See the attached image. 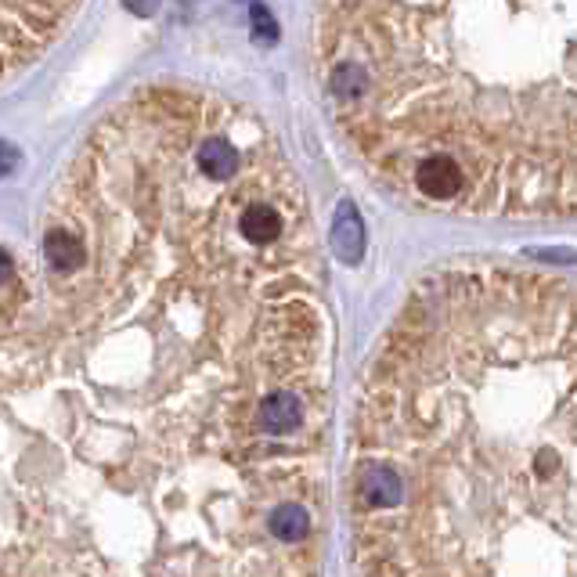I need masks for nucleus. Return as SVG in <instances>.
I'll return each instance as SVG.
<instances>
[{"label":"nucleus","mask_w":577,"mask_h":577,"mask_svg":"<svg viewBox=\"0 0 577 577\" xmlns=\"http://www.w3.org/2000/svg\"><path fill=\"white\" fill-rule=\"evenodd\" d=\"M332 314L264 116L148 83L0 300V577H325Z\"/></svg>","instance_id":"1"},{"label":"nucleus","mask_w":577,"mask_h":577,"mask_svg":"<svg viewBox=\"0 0 577 577\" xmlns=\"http://www.w3.org/2000/svg\"><path fill=\"white\" fill-rule=\"evenodd\" d=\"M354 577H577V271L433 267L361 372Z\"/></svg>","instance_id":"2"},{"label":"nucleus","mask_w":577,"mask_h":577,"mask_svg":"<svg viewBox=\"0 0 577 577\" xmlns=\"http://www.w3.org/2000/svg\"><path fill=\"white\" fill-rule=\"evenodd\" d=\"M325 109L415 210L577 220V0H321Z\"/></svg>","instance_id":"3"},{"label":"nucleus","mask_w":577,"mask_h":577,"mask_svg":"<svg viewBox=\"0 0 577 577\" xmlns=\"http://www.w3.org/2000/svg\"><path fill=\"white\" fill-rule=\"evenodd\" d=\"M83 0H0V83L44 58Z\"/></svg>","instance_id":"4"},{"label":"nucleus","mask_w":577,"mask_h":577,"mask_svg":"<svg viewBox=\"0 0 577 577\" xmlns=\"http://www.w3.org/2000/svg\"><path fill=\"white\" fill-rule=\"evenodd\" d=\"M332 246H336V253L347 264H354L361 257V249H365V228H361L358 213L350 210V206H343L336 224H332Z\"/></svg>","instance_id":"5"}]
</instances>
